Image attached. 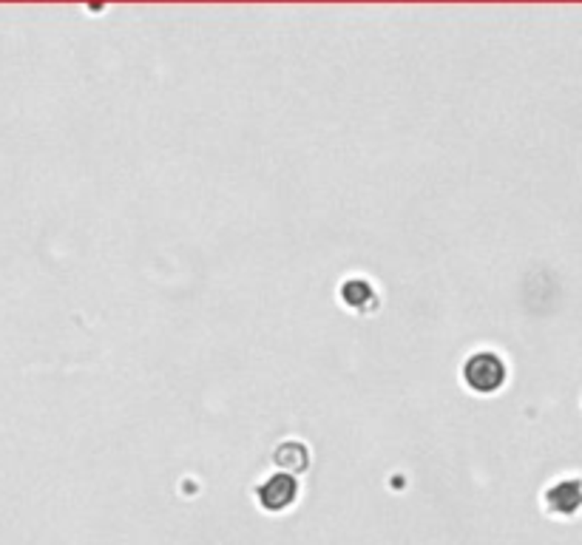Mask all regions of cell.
<instances>
[{
  "mask_svg": "<svg viewBox=\"0 0 582 545\" xmlns=\"http://www.w3.org/2000/svg\"><path fill=\"white\" fill-rule=\"evenodd\" d=\"M545 508L551 514L560 517H571L582 508V480L577 478H566V480H557L549 492H545Z\"/></svg>",
  "mask_w": 582,
  "mask_h": 545,
  "instance_id": "cell-3",
  "label": "cell"
},
{
  "mask_svg": "<svg viewBox=\"0 0 582 545\" xmlns=\"http://www.w3.org/2000/svg\"><path fill=\"white\" fill-rule=\"evenodd\" d=\"M296 495H299L296 478L282 471V475H273L259 486V505L267 508V512H282V508H287L296 500Z\"/></svg>",
  "mask_w": 582,
  "mask_h": 545,
  "instance_id": "cell-2",
  "label": "cell"
},
{
  "mask_svg": "<svg viewBox=\"0 0 582 545\" xmlns=\"http://www.w3.org/2000/svg\"><path fill=\"white\" fill-rule=\"evenodd\" d=\"M276 463L290 469V475H293V471H301L307 466V449L301 443H284L276 449Z\"/></svg>",
  "mask_w": 582,
  "mask_h": 545,
  "instance_id": "cell-4",
  "label": "cell"
},
{
  "mask_svg": "<svg viewBox=\"0 0 582 545\" xmlns=\"http://www.w3.org/2000/svg\"><path fill=\"white\" fill-rule=\"evenodd\" d=\"M341 296H344V301H347L350 307H358V310H363V307H370V304L375 301L370 284H367V281H358V279H353V281L344 284V287H341Z\"/></svg>",
  "mask_w": 582,
  "mask_h": 545,
  "instance_id": "cell-5",
  "label": "cell"
},
{
  "mask_svg": "<svg viewBox=\"0 0 582 545\" xmlns=\"http://www.w3.org/2000/svg\"><path fill=\"white\" fill-rule=\"evenodd\" d=\"M463 380H466L469 389H475L480 395L497 392L503 387V380H506V363L495 353H478V355H471L466 361Z\"/></svg>",
  "mask_w": 582,
  "mask_h": 545,
  "instance_id": "cell-1",
  "label": "cell"
}]
</instances>
